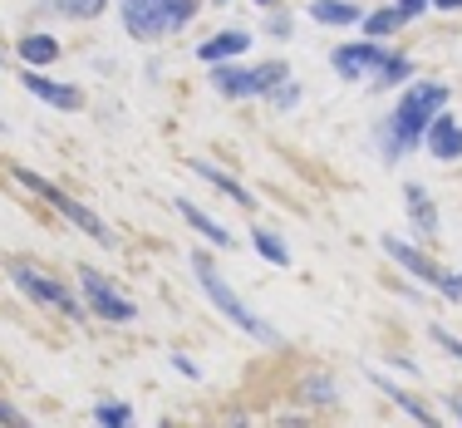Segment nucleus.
Masks as SVG:
<instances>
[{"label":"nucleus","mask_w":462,"mask_h":428,"mask_svg":"<svg viewBox=\"0 0 462 428\" xmlns=\"http://www.w3.org/2000/svg\"><path fill=\"white\" fill-rule=\"evenodd\" d=\"M403 202H409V217H413L418 237H438V207L428 202V192L418 188V182H409V188H403Z\"/></svg>","instance_id":"nucleus-16"},{"label":"nucleus","mask_w":462,"mask_h":428,"mask_svg":"<svg viewBox=\"0 0 462 428\" xmlns=\"http://www.w3.org/2000/svg\"><path fill=\"white\" fill-rule=\"evenodd\" d=\"M0 134H5V124H0Z\"/></svg>","instance_id":"nucleus-34"},{"label":"nucleus","mask_w":462,"mask_h":428,"mask_svg":"<svg viewBox=\"0 0 462 428\" xmlns=\"http://www.w3.org/2000/svg\"><path fill=\"white\" fill-rule=\"evenodd\" d=\"M433 10H462V0H428Z\"/></svg>","instance_id":"nucleus-32"},{"label":"nucleus","mask_w":462,"mask_h":428,"mask_svg":"<svg viewBox=\"0 0 462 428\" xmlns=\"http://www.w3.org/2000/svg\"><path fill=\"white\" fill-rule=\"evenodd\" d=\"M365 379L374 384V389H383V394H389V399H393V404H399V409H403V414H409V419H413V423H428V428H433V423H438V414H433V409H428V404H423V399H418V394H409V389H399V384H393L389 375H383V369H365Z\"/></svg>","instance_id":"nucleus-12"},{"label":"nucleus","mask_w":462,"mask_h":428,"mask_svg":"<svg viewBox=\"0 0 462 428\" xmlns=\"http://www.w3.org/2000/svg\"><path fill=\"white\" fill-rule=\"evenodd\" d=\"M20 84H25V89L40 98V104H50V108H64V114L84 108V94L74 89V84H54V79H45L40 70H30V64H25V74H20Z\"/></svg>","instance_id":"nucleus-10"},{"label":"nucleus","mask_w":462,"mask_h":428,"mask_svg":"<svg viewBox=\"0 0 462 428\" xmlns=\"http://www.w3.org/2000/svg\"><path fill=\"white\" fill-rule=\"evenodd\" d=\"M383 251H389V261H399V266L409 271V276L428 281L433 291H443V276H448V271L438 266V261H428L418 247H409V241H399V237H383Z\"/></svg>","instance_id":"nucleus-9"},{"label":"nucleus","mask_w":462,"mask_h":428,"mask_svg":"<svg viewBox=\"0 0 462 428\" xmlns=\"http://www.w3.org/2000/svg\"><path fill=\"white\" fill-rule=\"evenodd\" d=\"M423 148H428V158H438V163H457V158H462V128L443 114V108H438L433 124H428Z\"/></svg>","instance_id":"nucleus-11"},{"label":"nucleus","mask_w":462,"mask_h":428,"mask_svg":"<svg viewBox=\"0 0 462 428\" xmlns=\"http://www.w3.org/2000/svg\"><path fill=\"white\" fill-rule=\"evenodd\" d=\"M182 212V222L192 227V232H202L207 241H212V247H236V237H231V227H222V222H212V217L202 212V207L197 202H187V197H178V202H172Z\"/></svg>","instance_id":"nucleus-14"},{"label":"nucleus","mask_w":462,"mask_h":428,"mask_svg":"<svg viewBox=\"0 0 462 428\" xmlns=\"http://www.w3.org/2000/svg\"><path fill=\"white\" fill-rule=\"evenodd\" d=\"M359 25H365V35H369V40H389L393 30L403 25V10H399V5H383V10H365V20H359Z\"/></svg>","instance_id":"nucleus-19"},{"label":"nucleus","mask_w":462,"mask_h":428,"mask_svg":"<svg viewBox=\"0 0 462 428\" xmlns=\"http://www.w3.org/2000/svg\"><path fill=\"white\" fill-rule=\"evenodd\" d=\"M443 295L448 301H462V271H448L443 276Z\"/></svg>","instance_id":"nucleus-28"},{"label":"nucleus","mask_w":462,"mask_h":428,"mask_svg":"<svg viewBox=\"0 0 462 428\" xmlns=\"http://www.w3.org/2000/svg\"><path fill=\"white\" fill-rule=\"evenodd\" d=\"M79 285H84V305H89V315H98V321H114V325L138 321V305L128 301V295L118 291V285L108 281L104 271L79 266Z\"/></svg>","instance_id":"nucleus-6"},{"label":"nucleus","mask_w":462,"mask_h":428,"mask_svg":"<svg viewBox=\"0 0 462 428\" xmlns=\"http://www.w3.org/2000/svg\"><path fill=\"white\" fill-rule=\"evenodd\" d=\"M212 89H217V94H226V98H261L256 64H236V60L212 64Z\"/></svg>","instance_id":"nucleus-8"},{"label":"nucleus","mask_w":462,"mask_h":428,"mask_svg":"<svg viewBox=\"0 0 462 428\" xmlns=\"http://www.w3.org/2000/svg\"><path fill=\"white\" fill-rule=\"evenodd\" d=\"M295 98H300V84H291V79H285L281 89H276V104H281V108H295Z\"/></svg>","instance_id":"nucleus-27"},{"label":"nucleus","mask_w":462,"mask_h":428,"mask_svg":"<svg viewBox=\"0 0 462 428\" xmlns=\"http://www.w3.org/2000/svg\"><path fill=\"white\" fill-rule=\"evenodd\" d=\"M60 40H54V35H25V40H20V60H25L30 64V70H45V64H54V60H60Z\"/></svg>","instance_id":"nucleus-18"},{"label":"nucleus","mask_w":462,"mask_h":428,"mask_svg":"<svg viewBox=\"0 0 462 428\" xmlns=\"http://www.w3.org/2000/svg\"><path fill=\"white\" fill-rule=\"evenodd\" d=\"M310 15L320 20V25H359L365 20V10L355 5V0H310Z\"/></svg>","instance_id":"nucleus-17"},{"label":"nucleus","mask_w":462,"mask_h":428,"mask_svg":"<svg viewBox=\"0 0 462 428\" xmlns=\"http://www.w3.org/2000/svg\"><path fill=\"white\" fill-rule=\"evenodd\" d=\"M60 15H69V20H98L108 10V0H50Z\"/></svg>","instance_id":"nucleus-22"},{"label":"nucleus","mask_w":462,"mask_h":428,"mask_svg":"<svg viewBox=\"0 0 462 428\" xmlns=\"http://www.w3.org/2000/svg\"><path fill=\"white\" fill-rule=\"evenodd\" d=\"M202 0H124V30L138 45H158V40L178 35L182 25L197 20Z\"/></svg>","instance_id":"nucleus-3"},{"label":"nucleus","mask_w":462,"mask_h":428,"mask_svg":"<svg viewBox=\"0 0 462 428\" xmlns=\"http://www.w3.org/2000/svg\"><path fill=\"white\" fill-rule=\"evenodd\" d=\"M305 394H310L315 404H335V384L329 379H305Z\"/></svg>","instance_id":"nucleus-24"},{"label":"nucleus","mask_w":462,"mask_h":428,"mask_svg":"<svg viewBox=\"0 0 462 428\" xmlns=\"http://www.w3.org/2000/svg\"><path fill=\"white\" fill-rule=\"evenodd\" d=\"M217 5H226V0H217Z\"/></svg>","instance_id":"nucleus-35"},{"label":"nucleus","mask_w":462,"mask_h":428,"mask_svg":"<svg viewBox=\"0 0 462 428\" xmlns=\"http://www.w3.org/2000/svg\"><path fill=\"white\" fill-rule=\"evenodd\" d=\"M251 241H256V251L271 261V266H291V251H285V241H281L276 232H266V227H256V232H251Z\"/></svg>","instance_id":"nucleus-21"},{"label":"nucleus","mask_w":462,"mask_h":428,"mask_svg":"<svg viewBox=\"0 0 462 428\" xmlns=\"http://www.w3.org/2000/svg\"><path fill=\"white\" fill-rule=\"evenodd\" d=\"M0 423H10V428H25V414H20V409H10V404L0 399Z\"/></svg>","instance_id":"nucleus-31"},{"label":"nucleus","mask_w":462,"mask_h":428,"mask_svg":"<svg viewBox=\"0 0 462 428\" xmlns=\"http://www.w3.org/2000/svg\"><path fill=\"white\" fill-rule=\"evenodd\" d=\"M10 172H15V182H20V188H30L35 197H45V202L54 207V212H60L64 222H74L84 237H94L98 247H114V232L104 227V217H98V212H89L84 202H74V197L64 192V188H54V182H45L40 172H30V168H10Z\"/></svg>","instance_id":"nucleus-4"},{"label":"nucleus","mask_w":462,"mask_h":428,"mask_svg":"<svg viewBox=\"0 0 462 428\" xmlns=\"http://www.w3.org/2000/svg\"><path fill=\"white\" fill-rule=\"evenodd\" d=\"M271 15H276V10H271ZM266 30H271V35H276V40H285V35H291V15H276V20H266Z\"/></svg>","instance_id":"nucleus-29"},{"label":"nucleus","mask_w":462,"mask_h":428,"mask_svg":"<svg viewBox=\"0 0 462 428\" xmlns=\"http://www.w3.org/2000/svg\"><path fill=\"white\" fill-rule=\"evenodd\" d=\"M192 276L202 281V295H207V301H212L217 311L226 315L231 325H236V330H246L251 340H256V345H271V349H276V345H285L276 325H271V321H261V315L251 311V305L241 301V295L231 291L226 281H222V271L212 266V256H207V251H192Z\"/></svg>","instance_id":"nucleus-2"},{"label":"nucleus","mask_w":462,"mask_h":428,"mask_svg":"<svg viewBox=\"0 0 462 428\" xmlns=\"http://www.w3.org/2000/svg\"><path fill=\"white\" fill-rule=\"evenodd\" d=\"M409 74H413V64H409V60H403V54H399V50H393V54H389V60H383V64H379V70H374V74H369V84H374V89H393V84H403V79H409Z\"/></svg>","instance_id":"nucleus-20"},{"label":"nucleus","mask_w":462,"mask_h":428,"mask_svg":"<svg viewBox=\"0 0 462 428\" xmlns=\"http://www.w3.org/2000/svg\"><path fill=\"white\" fill-rule=\"evenodd\" d=\"M433 340H438V345H443V349H448V355H453V359H462V340H453V335L443 330V325H433Z\"/></svg>","instance_id":"nucleus-25"},{"label":"nucleus","mask_w":462,"mask_h":428,"mask_svg":"<svg viewBox=\"0 0 462 428\" xmlns=\"http://www.w3.org/2000/svg\"><path fill=\"white\" fill-rule=\"evenodd\" d=\"M389 45H383V40H355V45H339V50H329V64H335V74H339V79H349V84H355V79H369V74L374 70H379V64L383 60H389Z\"/></svg>","instance_id":"nucleus-7"},{"label":"nucleus","mask_w":462,"mask_h":428,"mask_svg":"<svg viewBox=\"0 0 462 428\" xmlns=\"http://www.w3.org/2000/svg\"><path fill=\"white\" fill-rule=\"evenodd\" d=\"M256 5H261V10H276V0H256Z\"/></svg>","instance_id":"nucleus-33"},{"label":"nucleus","mask_w":462,"mask_h":428,"mask_svg":"<svg viewBox=\"0 0 462 428\" xmlns=\"http://www.w3.org/2000/svg\"><path fill=\"white\" fill-rule=\"evenodd\" d=\"M246 50H251L246 30H222V35H212V40L197 45V60H202V64H222V60H236V54H246Z\"/></svg>","instance_id":"nucleus-13"},{"label":"nucleus","mask_w":462,"mask_h":428,"mask_svg":"<svg viewBox=\"0 0 462 428\" xmlns=\"http://www.w3.org/2000/svg\"><path fill=\"white\" fill-rule=\"evenodd\" d=\"M94 423H104V428H128V423H134V409H128L124 399H108V404H98V409H94Z\"/></svg>","instance_id":"nucleus-23"},{"label":"nucleus","mask_w":462,"mask_h":428,"mask_svg":"<svg viewBox=\"0 0 462 428\" xmlns=\"http://www.w3.org/2000/svg\"><path fill=\"white\" fill-rule=\"evenodd\" d=\"M192 172H197V178H202V182H212V188L222 192V197H231V202H236V207H246V212H251V207H256V197H251L246 188H241V182L231 178V172L212 168V163H202V158H192Z\"/></svg>","instance_id":"nucleus-15"},{"label":"nucleus","mask_w":462,"mask_h":428,"mask_svg":"<svg viewBox=\"0 0 462 428\" xmlns=\"http://www.w3.org/2000/svg\"><path fill=\"white\" fill-rule=\"evenodd\" d=\"M438 108H448V84H438V79H418L413 89L403 94L399 104H393L389 124H383V138H379L383 163H399L403 153L423 148V134H428V124H433Z\"/></svg>","instance_id":"nucleus-1"},{"label":"nucleus","mask_w":462,"mask_h":428,"mask_svg":"<svg viewBox=\"0 0 462 428\" xmlns=\"http://www.w3.org/2000/svg\"><path fill=\"white\" fill-rule=\"evenodd\" d=\"M172 369H178L182 379H202V369H197V359H187V355H172Z\"/></svg>","instance_id":"nucleus-26"},{"label":"nucleus","mask_w":462,"mask_h":428,"mask_svg":"<svg viewBox=\"0 0 462 428\" xmlns=\"http://www.w3.org/2000/svg\"><path fill=\"white\" fill-rule=\"evenodd\" d=\"M393 5L403 10V20H418V15L428 10V0H393Z\"/></svg>","instance_id":"nucleus-30"},{"label":"nucleus","mask_w":462,"mask_h":428,"mask_svg":"<svg viewBox=\"0 0 462 428\" xmlns=\"http://www.w3.org/2000/svg\"><path fill=\"white\" fill-rule=\"evenodd\" d=\"M10 281L20 285V291L30 295V301L35 305H50V311H60V315H69L74 325L84 321V315H89V305L79 301V295L69 291V285H60V281H50L45 271H35L30 266V261H10Z\"/></svg>","instance_id":"nucleus-5"}]
</instances>
